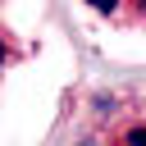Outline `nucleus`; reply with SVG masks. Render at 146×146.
I'll return each mask as SVG.
<instances>
[{"mask_svg": "<svg viewBox=\"0 0 146 146\" xmlns=\"http://www.w3.org/2000/svg\"><path fill=\"white\" fill-rule=\"evenodd\" d=\"M123 146H146V123L128 128V132H123Z\"/></svg>", "mask_w": 146, "mask_h": 146, "instance_id": "f257e3e1", "label": "nucleus"}, {"mask_svg": "<svg viewBox=\"0 0 146 146\" xmlns=\"http://www.w3.org/2000/svg\"><path fill=\"white\" fill-rule=\"evenodd\" d=\"M132 5H137V9H141V14H146V0H132Z\"/></svg>", "mask_w": 146, "mask_h": 146, "instance_id": "7ed1b4c3", "label": "nucleus"}, {"mask_svg": "<svg viewBox=\"0 0 146 146\" xmlns=\"http://www.w3.org/2000/svg\"><path fill=\"white\" fill-rule=\"evenodd\" d=\"M87 5H91V9H96V14H114V9H119V5H123V0H87Z\"/></svg>", "mask_w": 146, "mask_h": 146, "instance_id": "f03ea898", "label": "nucleus"}]
</instances>
